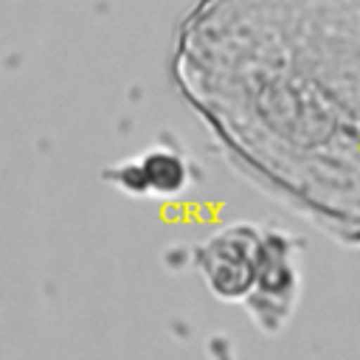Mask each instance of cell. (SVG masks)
Instances as JSON below:
<instances>
[{"mask_svg":"<svg viewBox=\"0 0 360 360\" xmlns=\"http://www.w3.org/2000/svg\"><path fill=\"white\" fill-rule=\"evenodd\" d=\"M172 65L239 174L360 248V0H197Z\"/></svg>","mask_w":360,"mask_h":360,"instance_id":"obj_1","label":"cell"},{"mask_svg":"<svg viewBox=\"0 0 360 360\" xmlns=\"http://www.w3.org/2000/svg\"><path fill=\"white\" fill-rule=\"evenodd\" d=\"M264 225L259 222H231L191 245V264L202 276L211 295L222 301H248L256 284L262 259Z\"/></svg>","mask_w":360,"mask_h":360,"instance_id":"obj_2","label":"cell"},{"mask_svg":"<svg viewBox=\"0 0 360 360\" xmlns=\"http://www.w3.org/2000/svg\"><path fill=\"white\" fill-rule=\"evenodd\" d=\"M301 239L290 231L264 225L259 273L245 307L253 323L267 335L281 332L295 312L301 295Z\"/></svg>","mask_w":360,"mask_h":360,"instance_id":"obj_3","label":"cell"},{"mask_svg":"<svg viewBox=\"0 0 360 360\" xmlns=\"http://www.w3.org/2000/svg\"><path fill=\"white\" fill-rule=\"evenodd\" d=\"M104 183L115 186L127 197H155L169 200L183 194L194 180V160L183 143L169 132L152 141L141 155L110 163L101 172Z\"/></svg>","mask_w":360,"mask_h":360,"instance_id":"obj_4","label":"cell"}]
</instances>
